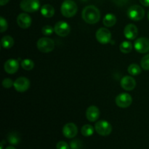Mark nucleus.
Returning <instances> with one entry per match:
<instances>
[{"instance_id": "1", "label": "nucleus", "mask_w": 149, "mask_h": 149, "mask_svg": "<svg viewBox=\"0 0 149 149\" xmlns=\"http://www.w3.org/2000/svg\"><path fill=\"white\" fill-rule=\"evenodd\" d=\"M83 20L89 24H95L100 18V10L94 5L87 6L81 13Z\"/></svg>"}, {"instance_id": "2", "label": "nucleus", "mask_w": 149, "mask_h": 149, "mask_svg": "<svg viewBox=\"0 0 149 149\" xmlns=\"http://www.w3.org/2000/svg\"><path fill=\"white\" fill-rule=\"evenodd\" d=\"M77 4L73 0H64L61 7V11L63 15L65 17H72L77 14Z\"/></svg>"}, {"instance_id": "3", "label": "nucleus", "mask_w": 149, "mask_h": 149, "mask_svg": "<svg viewBox=\"0 0 149 149\" xmlns=\"http://www.w3.org/2000/svg\"><path fill=\"white\" fill-rule=\"evenodd\" d=\"M127 16L131 20L138 21L142 20L145 16V10L141 6L132 5L128 8Z\"/></svg>"}, {"instance_id": "4", "label": "nucleus", "mask_w": 149, "mask_h": 149, "mask_svg": "<svg viewBox=\"0 0 149 149\" xmlns=\"http://www.w3.org/2000/svg\"><path fill=\"white\" fill-rule=\"evenodd\" d=\"M37 48L42 52H50L55 48V42L49 38H41L37 42Z\"/></svg>"}, {"instance_id": "5", "label": "nucleus", "mask_w": 149, "mask_h": 149, "mask_svg": "<svg viewBox=\"0 0 149 149\" xmlns=\"http://www.w3.org/2000/svg\"><path fill=\"white\" fill-rule=\"evenodd\" d=\"M95 130L97 134L102 136H108L112 131L111 125L105 120L98 121L95 125Z\"/></svg>"}, {"instance_id": "6", "label": "nucleus", "mask_w": 149, "mask_h": 149, "mask_svg": "<svg viewBox=\"0 0 149 149\" xmlns=\"http://www.w3.org/2000/svg\"><path fill=\"white\" fill-rule=\"evenodd\" d=\"M20 7L26 13H34L39 9L40 3L39 0H22Z\"/></svg>"}, {"instance_id": "7", "label": "nucleus", "mask_w": 149, "mask_h": 149, "mask_svg": "<svg viewBox=\"0 0 149 149\" xmlns=\"http://www.w3.org/2000/svg\"><path fill=\"white\" fill-rule=\"evenodd\" d=\"M115 102H116V104L117 106L125 109V108L129 107L132 104V98L130 95L124 93H121L119 95L116 96Z\"/></svg>"}, {"instance_id": "8", "label": "nucleus", "mask_w": 149, "mask_h": 149, "mask_svg": "<svg viewBox=\"0 0 149 149\" xmlns=\"http://www.w3.org/2000/svg\"><path fill=\"white\" fill-rule=\"evenodd\" d=\"M96 39L100 44H108L111 39V33L106 28H100L96 32Z\"/></svg>"}, {"instance_id": "9", "label": "nucleus", "mask_w": 149, "mask_h": 149, "mask_svg": "<svg viewBox=\"0 0 149 149\" xmlns=\"http://www.w3.org/2000/svg\"><path fill=\"white\" fill-rule=\"evenodd\" d=\"M134 47L140 53H146L149 52V39L148 38L141 37L135 41Z\"/></svg>"}, {"instance_id": "10", "label": "nucleus", "mask_w": 149, "mask_h": 149, "mask_svg": "<svg viewBox=\"0 0 149 149\" xmlns=\"http://www.w3.org/2000/svg\"><path fill=\"white\" fill-rule=\"evenodd\" d=\"M70 31H71L70 26L65 21L58 22L54 27V31L57 35L61 37L68 36L70 33Z\"/></svg>"}, {"instance_id": "11", "label": "nucleus", "mask_w": 149, "mask_h": 149, "mask_svg": "<svg viewBox=\"0 0 149 149\" xmlns=\"http://www.w3.org/2000/svg\"><path fill=\"white\" fill-rule=\"evenodd\" d=\"M14 87L19 93H23L30 87V81L26 77H19L14 81Z\"/></svg>"}, {"instance_id": "12", "label": "nucleus", "mask_w": 149, "mask_h": 149, "mask_svg": "<svg viewBox=\"0 0 149 149\" xmlns=\"http://www.w3.org/2000/svg\"><path fill=\"white\" fill-rule=\"evenodd\" d=\"M78 132V129L75 124L68 123L63 128V134L66 138H74Z\"/></svg>"}, {"instance_id": "13", "label": "nucleus", "mask_w": 149, "mask_h": 149, "mask_svg": "<svg viewBox=\"0 0 149 149\" xmlns=\"http://www.w3.org/2000/svg\"><path fill=\"white\" fill-rule=\"evenodd\" d=\"M121 87L127 91H131L134 90L136 86V81L134 78L130 76H125L120 81Z\"/></svg>"}, {"instance_id": "14", "label": "nucleus", "mask_w": 149, "mask_h": 149, "mask_svg": "<svg viewBox=\"0 0 149 149\" xmlns=\"http://www.w3.org/2000/svg\"><path fill=\"white\" fill-rule=\"evenodd\" d=\"M124 34L127 39L133 40L136 39L138 34V28L134 24H128L124 29Z\"/></svg>"}, {"instance_id": "15", "label": "nucleus", "mask_w": 149, "mask_h": 149, "mask_svg": "<svg viewBox=\"0 0 149 149\" xmlns=\"http://www.w3.org/2000/svg\"><path fill=\"white\" fill-rule=\"evenodd\" d=\"M17 23L21 29H26L31 25V18L27 13H20L17 17Z\"/></svg>"}, {"instance_id": "16", "label": "nucleus", "mask_w": 149, "mask_h": 149, "mask_svg": "<svg viewBox=\"0 0 149 149\" xmlns=\"http://www.w3.org/2000/svg\"><path fill=\"white\" fill-rule=\"evenodd\" d=\"M4 71L9 74H13L17 71L19 68V63L17 60L9 59L4 65Z\"/></svg>"}, {"instance_id": "17", "label": "nucleus", "mask_w": 149, "mask_h": 149, "mask_svg": "<svg viewBox=\"0 0 149 149\" xmlns=\"http://www.w3.org/2000/svg\"><path fill=\"white\" fill-rule=\"evenodd\" d=\"M100 116V111L97 106H91L86 111V117L90 122H95Z\"/></svg>"}, {"instance_id": "18", "label": "nucleus", "mask_w": 149, "mask_h": 149, "mask_svg": "<svg viewBox=\"0 0 149 149\" xmlns=\"http://www.w3.org/2000/svg\"><path fill=\"white\" fill-rule=\"evenodd\" d=\"M41 13L45 17H52L55 15V9L50 4H45L41 7Z\"/></svg>"}, {"instance_id": "19", "label": "nucleus", "mask_w": 149, "mask_h": 149, "mask_svg": "<svg viewBox=\"0 0 149 149\" xmlns=\"http://www.w3.org/2000/svg\"><path fill=\"white\" fill-rule=\"evenodd\" d=\"M103 23L106 27H112L116 23V16L113 14H111V13H109V14L106 15V16L103 17Z\"/></svg>"}, {"instance_id": "20", "label": "nucleus", "mask_w": 149, "mask_h": 149, "mask_svg": "<svg viewBox=\"0 0 149 149\" xmlns=\"http://www.w3.org/2000/svg\"><path fill=\"white\" fill-rule=\"evenodd\" d=\"M7 141L12 145H17L20 141V136L17 132H10L7 135Z\"/></svg>"}, {"instance_id": "21", "label": "nucleus", "mask_w": 149, "mask_h": 149, "mask_svg": "<svg viewBox=\"0 0 149 149\" xmlns=\"http://www.w3.org/2000/svg\"><path fill=\"white\" fill-rule=\"evenodd\" d=\"M1 45L4 49H10L14 45V40L10 36H4L1 40Z\"/></svg>"}, {"instance_id": "22", "label": "nucleus", "mask_w": 149, "mask_h": 149, "mask_svg": "<svg viewBox=\"0 0 149 149\" xmlns=\"http://www.w3.org/2000/svg\"><path fill=\"white\" fill-rule=\"evenodd\" d=\"M119 49L123 53H130L132 49V45L131 44V42H128V41H125L121 43L120 46H119Z\"/></svg>"}, {"instance_id": "23", "label": "nucleus", "mask_w": 149, "mask_h": 149, "mask_svg": "<svg viewBox=\"0 0 149 149\" xmlns=\"http://www.w3.org/2000/svg\"><path fill=\"white\" fill-rule=\"evenodd\" d=\"M127 71L131 75L137 76L141 73V68L138 64L132 63L129 65V67L127 68Z\"/></svg>"}, {"instance_id": "24", "label": "nucleus", "mask_w": 149, "mask_h": 149, "mask_svg": "<svg viewBox=\"0 0 149 149\" xmlns=\"http://www.w3.org/2000/svg\"><path fill=\"white\" fill-rule=\"evenodd\" d=\"M81 132L84 137L91 136L94 132V128L90 125H85L81 127Z\"/></svg>"}, {"instance_id": "25", "label": "nucleus", "mask_w": 149, "mask_h": 149, "mask_svg": "<svg viewBox=\"0 0 149 149\" xmlns=\"http://www.w3.org/2000/svg\"><path fill=\"white\" fill-rule=\"evenodd\" d=\"M21 66L26 71H31L34 67V63L30 59H25L21 62Z\"/></svg>"}, {"instance_id": "26", "label": "nucleus", "mask_w": 149, "mask_h": 149, "mask_svg": "<svg viewBox=\"0 0 149 149\" xmlns=\"http://www.w3.org/2000/svg\"><path fill=\"white\" fill-rule=\"evenodd\" d=\"M141 68L146 71L149 70V54H147L145 56L143 57L141 61Z\"/></svg>"}, {"instance_id": "27", "label": "nucleus", "mask_w": 149, "mask_h": 149, "mask_svg": "<svg viewBox=\"0 0 149 149\" xmlns=\"http://www.w3.org/2000/svg\"><path fill=\"white\" fill-rule=\"evenodd\" d=\"M83 147V143L80 140H73L70 143V148L71 149H81Z\"/></svg>"}, {"instance_id": "28", "label": "nucleus", "mask_w": 149, "mask_h": 149, "mask_svg": "<svg viewBox=\"0 0 149 149\" xmlns=\"http://www.w3.org/2000/svg\"><path fill=\"white\" fill-rule=\"evenodd\" d=\"M54 31V29L51 26H45L42 29V32L44 35L45 36H49L52 33V32Z\"/></svg>"}, {"instance_id": "29", "label": "nucleus", "mask_w": 149, "mask_h": 149, "mask_svg": "<svg viewBox=\"0 0 149 149\" xmlns=\"http://www.w3.org/2000/svg\"><path fill=\"white\" fill-rule=\"evenodd\" d=\"M0 26H1V28H0V31L1 33L7 31V28H8V24H7V20L3 17H0Z\"/></svg>"}, {"instance_id": "30", "label": "nucleus", "mask_w": 149, "mask_h": 149, "mask_svg": "<svg viewBox=\"0 0 149 149\" xmlns=\"http://www.w3.org/2000/svg\"><path fill=\"white\" fill-rule=\"evenodd\" d=\"M2 86L4 88H10V87H12L13 86H14V82L12 81V79H10L9 78L4 79L2 81Z\"/></svg>"}, {"instance_id": "31", "label": "nucleus", "mask_w": 149, "mask_h": 149, "mask_svg": "<svg viewBox=\"0 0 149 149\" xmlns=\"http://www.w3.org/2000/svg\"><path fill=\"white\" fill-rule=\"evenodd\" d=\"M57 149H70V146L67 143L64 141H60L56 145Z\"/></svg>"}, {"instance_id": "32", "label": "nucleus", "mask_w": 149, "mask_h": 149, "mask_svg": "<svg viewBox=\"0 0 149 149\" xmlns=\"http://www.w3.org/2000/svg\"><path fill=\"white\" fill-rule=\"evenodd\" d=\"M114 4L118 6H124L129 2L130 0H111Z\"/></svg>"}, {"instance_id": "33", "label": "nucleus", "mask_w": 149, "mask_h": 149, "mask_svg": "<svg viewBox=\"0 0 149 149\" xmlns=\"http://www.w3.org/2000/svg\"><path fill=\"white\" fill-rule=\"evenodd\" d=\"M141 4L145 7H149V0H139Z\"/></svg>"}, {"instance_id": "34", "label": "nucleus", "mask_w": 149, "mask_h": 149, "mask_svg": "<svg viewBox=\"0 0 149 149\" xmlns=\"http://www.w3.org/2000/svg\"><path fill=\"white\" fill-rule=\"evenodd\" d=\"M9 1V0H0V5L4 6L6 4H7Z\"/></svg>"}, {"instance_id": "35", "label": "nucleus", "mask_w": 149, "mask_h": 149, "mask_svg": "<svg viewBox=\"0 0 149 149\" xmlns=\"http://www.w3.org/2000/svg\"><path fill=\"white\" fill-rule=\"evenodd\" d=\"M5 149H16V148L13 146H8V147H7Z\"/></svg>"}, {"instance_id": "36", "label": "nucleus", "mask_w": 149, "mask_h": 149, "mask_svg": "<svg viewBox=\"0 0 149 149\" xmlns=\"http://www.w3.org/2000/svg\"><path fill=\"white\" fill-rule=\"evenodd\" d=\"M148 20H149V12H148Z\"/></svg>"}]
</instances>
